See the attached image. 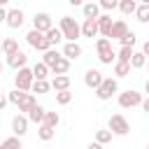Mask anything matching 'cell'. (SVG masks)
<instances>
[{"label": "cell", "instance_id": "obj_1", "mask_svg": "<svg viewBox=\"0 0 149 149\" xmlns=\"http://www.w3.org/2000/svg\"><path fill=\"white\" fill-rule=\"evenodd\" d=\"M58 28H61V33H63V40H68V42H77V40L81 37V26H79L72 16H61Z\"/></svg>", "mask_w": 149, "mask_h": 149}, {"label": "cell", "instance_id": "obj_2", "mask_svg": "<svg viewBox=\"0 0 149 149\" xmlns=\"http://www.w3.org/2000/svg\"><path fill=\"white\" fill-rule=\"evenodd\" d=\"M95 51H98V61H100L102 65H112V63H116V54H114L112 42H109L107 37H100V40L95 42Z\"/></svg>", "mask_w": 149, "mask_h": 149}, {"label": "cell", "instance_id": "obj_3", "mask_svg": "<svg viewBox=\"0 0 149 149\" xmlns=\"http://www.w3.org/2000/svg\"><path fill=\"white\" fill-rule=\"evenodd\" d=\"M107 130H112V135L123 137V135L130 133V123L126 121L123 114H112V116H109V123H107Z\"/></svg>", "mask_w": 149, "mask_h": 149}, {"label": "cell", "instance_id": "obj_4", "mask_svg": "<svg viewBox=\"0 0 149 149\" xmlns=\"http://www.w3.org/2000/svg\"><path fill=\"white\" fill-rule=\"evenodd\" d=\"M116 91H119V81H116V77H105V81H102L100 88L95 91V98H98V100H109Z\"/></svg>", "mask_w": 149, "mask_h": 149}, {"label": "cell", "instance_id": "obj_5", "mask_svg": "<svg viewBox=\"0 0 149 149\" xmlns=\"http://www.w3.org/2000/svg\"><path fill=\"white\" fill-rule=\"evenodd\" d=\"M142 93L140 91H135V88H128V91H123V93H119V107H123V109H128V107H137V105H142Z\"/></svg>", "mask_w": 149, "mask_h": 149}, {"label": "cell", "instance_id": "obj_6", "mask_svg": "<svg viewBox=\"0 0 149 149\" xmlns=\"http://www.w3.org/2000/svg\"><path fill=\"white\" fill-rule=\"evenodd\" d=\"M33 81H35V77H33V68H23V70H19V72H16V77H14L16 88H19V91H23V93L33 88Z\"/></svg>", "mask_w": 149, "mask_h": 149}, {"label": "cell", "instance_id": "obj_7", "mask_svg": "<svg viewBox=\"0 0 149 149\" xmlns=\"http://www.w3.org/2000/svg\"><path fill=\"white\" fill-rule=\"evenodd\" d=\"M26 42H28L33 49H37V51H44V54L51 49V44L47 42V35H44V33H37V30H30V33L26 35Z\"/></svg>", "mask_w": 149, "mask_h": 149}, {"label": "cell", "instance_id": "obj_8", "mask_svg": "<svg viewBox=\"0 0 149 149\" xmlns=\"http://www.w3.org/2000/svg\"><path fill=\"white\" fill-rule=\"evenodd\" d=\"M54 28V21H51V16L47 14V12H40V14H35V19H33V30H37V33H49Z\"/></svg>", "mask_w": 149, "mask_h": 149}, {"label": "cell", "instance_id": "obj_9", "mask_svg": "<svg viewBox=\"0 0 149 149\" xmlns=\"http://www.w3.org/2000/svg\"><path fill=\"white\" fill-rule=\"evenodd\" d=\"M105 81V77H102V72H98V70H86V74H84V84L88 86V88H93V91H98L100 88V84Z\"/></svg>", "mask_w": 149, "mask_h": 149}, {"label": "cell", "instance_id": "obj_10", "mask_svg": "<svg viewBox=\"0 0 149 149\" xmlns=\"http://www.w3.org/2000/svg\"><path fill=\"white\" fill-rule=\"evenodd\" d=\"M12 133H14L16 137H23V135L28 133V116H26V114H16V116L12 119Z\"/></svg>", "mask_w": 149, "mask_h": 149}, {"label": "cell", "instance_id": "obj_11", "mask_svg": "<svg viewBox=\"0 0 149 149\" xmlns=\"http://www.w3.org/2000/svg\"><path fill=\"white\" fill-rule=\"evenodd\" d=\"M9 28H21L23 26V12L19 9V7H14V9H7V21H5Z\"/></svg>", "mask_w": 149, "mask_h": 149}, {"label": "cell", "instance_id": "obj_12", "mask_svg": "<svg viewBox=\"0 0 149 149\" xmlns=\"http://www.w3.org/2000/svg\"><path fill=\"white\" fill-rule=\"evenodd\" d=\"M112 26H114L112 16H109V14H100V19H98V30H100V35H102V37H107V40H109Z\"/></svg>", "mask_w": 149, "mask_h": 149}, {"label": "cell", "instance_id": "obj_13", "mask_svg": "<svg viewBox=\"0 0 149 149\" xmlns=\"http://www.w3.org/2000/svg\"><path fill=\"white\" fill-rule=\"evenodd\" d=\"M26 63H28V56H26L23 51H16L14 56H9V58H7V65H9V68H14L16 72H19V70H23V68H26Z\"/></svg>", "mask_w": 149, "mask_h": 149}, {"label": "cell", "instance_id": "obj_14", "mask_svg": "<svg viewBox=\"0 0 149 149\" xmlns=\"http://www.w3.org/2000/svg\"><path fill=\"white\" fill-rule=\"evenodd\" d=\"M126 33H128L126 21H123V19H116V21H114V26H112V33H109V42H112V40H121Z\"/></svg>", "mask_w": 149, "mask_h": 149}, {"label": "cell", "instance_id": "obj_15", "mask_svg": "<svg viewBox=\"0 0 149 149\" xmlns=\"http://www.w3.org/2000/svg\"><path fill=\"white\" fill-rule=\"evenodd\" d=\"M63 56H65L68 61H77V58L81 56V47H79L77 42H65V47H63Z\"/></svg>", "mask_w": 149, "mask_h": 149}, {"label": "cell", "instance_id": "obj_16", "mask_svg": "<svg viewBox=\"0 0 149 149\" xmlns=\"http://www.w3.org/2000/svg\"><path fill=\"white\" fill-rule=\"evenodd\" d=\"M81 12H84V19H93V21L100 19V5H98V2H86V5H81Z\"/></svg>", "mask_w": 149, "mask_h": 149}, {"label": "cell", "instance_id": "obj_17", "mask_svg": "<svg viewBox=\"0 0 149 149\" xmlns=\"http://www.w3.org/2000/svg\"><path fill=\"white\" fill-rule=\"evenodd\" d=\"M81 35H84V37H95V35H100V30H98V21H93V19H84V23H81Z\"/></svg>", "mask_w": 149, "mask_h": 149}, {"label": "cell", "instance_id": "obj_18", "mask_svg": "<svg viewBox=\"0 0 149 149\" xmlns=\"http://www.w3.org/2000/svg\"><path fill=\"white\" fill-rule=\"evenodd\" d=\"M51 88H54L56 93H61V91H70V77H68V74L54 77V79H51Z\"/></svg>", "mask_w": 149, "mask_h": 149}, {"label": "cell", "instance_id": "obj_19", "mask_svg": "<svg viewBox=\"0 0 149 149\" xmlns=\"http://www.w3.org/2000/svg\"><path fill=\"white\" fill-rule=\"evenodd\" d=\"M35 107H37V100H35V95H33V93H26V98H23V100H21V105H19V112H23V114L28 116V114H30Z\"/></svg>", "mask_w": 149, "mask_h": 149}, {"label": "cell", "instance_id": "obj_20", "mask_svg": "<svg viewBox=\"0 0 149 149\" xmlns=\"http://www.w3.org/2000/svg\"><path fill=\"white\" fill-rule=\"evenodd\" d=\"M16 51H21L19 49V42L14 40V37H7V40H2V54L9 58V56H14Z\"/></svg>", "mask_w": 149, "mask_h": 149}, {"label": "cell", "instance_id": "obj_21", "mask_svg": "<svg viewBox=\"0 0 149 149\" xmlns=\"http://www.w3.org/2000/svg\"><path fill=\"white\" fill-rule=\"evenodd\" d=\"M49 72H51V70H49V68H47V65H44L42 61L33 65V77H35L37 81H47V77H49Z\"/></svg>", "mask_w": 149, "mask_h": 149}, {"label": "cell", "instance_id": "obj_22", "mask_svg": "<svg viewBox=\"0 0 149 149\" xmlns=\"http://www.w3.org/2000/svg\"><path fill=\"white\" fill-rule=\"evenodd\" d=\"M68 70H70V61H68L65 56H61V58L56 61V65L51 68V72H54L56 77H61V74H68Z\"/></svg>", "mask_w": 149, "mask_h": 149}, {"label": "cell", "instance_id": "obj_23", "mask_svg": "<svg viewBox=\"0 0 149 149\" xmlns=\"http://www.w3.org/2000/svg\"><path fill=\"white\" fill-rule=\"evenodd\" d=\"M44 116H47V112H44V107H35L30 114H28V121H33V123H37V126H42L44 123Z\"/></svg>", "mask_w": 149, "mask_h": 149}, {"label": "cell", "instance_id": "obj_24", "mask_svg": "<svg viewBox=\"0 0 149 149\" xmlns=\"http://www.w3.org/2000/svg\"><path fill=\"white\" fill-rule=\"evenodd\" d=\"M61 56H63V54H58V51H56V49H49V51H47V54H44V58H42V63H44V65H47V68H49V70H51V68H54V65H56V61H58V58H61Z\"/></svg>", "mask_w": 149, "mask_h": 149}, {"label": "cell", "instance_id": "obj_25", "mask_svg": "<svg viewBox=\"0 0 149 149\" xmlns=\"http://www.w3.org/2000/svg\"><path fill=\"white\" fill-rule=\"evenodd\" d=\"M0 149H23V144H21V137L12 135V137L2 140V142H0Z\"/></svg>", "mask_w": 149, "mask_h": 149}, {"label": "cell", "instance_id": "obj_26", "mask_svg": "<svg viewBox=\"0 0 149 149\" xmlns=\"http://www.w3.org/2000/svg\"><path fill=\"white\" fill-rule=\"evenodd\" d=\"M119 9H121V14H126V16H128V14H135V12H137V2H135V0H121V2H119Z\"/></svg>", "mask_w": 149, "mask_h": 149}, {"label": "cell", "instance_id": "obj_27", "mask_svg": "<svg viewBox=\"0 0 149 149\" xmlns=\"http://www.w3.org/2000/svg\"><path fill=\"white\" fill-rule=\"evenodd\" d=\"M144 65H147V56H144L142 51H135L133 58H130V68H133V70H140V68H144Z\"/></svg>", "mask_w": 149, "mask_h": 149}, {"label": "cell", "instance_id": "obj_28", "mask_svg": "<svg viewBox=\"0 0 149 149\" xmlns=\"http://www.w3.org/2000/svg\"><path fill=\"white\" fill-rule=\"evenodd\" d=\"M135 16H137V21H140V23H149V2H142V5H137V12H135Z\"/></svg>", "mask_w": 149, "mask_h": 149}, {"label": "cell", "instance_id": "obj_29", "mask_svg": "<svg viewBox=\"0 0 149 149\" xmlns=\"http://www.w3.org/2000/svg\"><path fill=\"white\" fill-rule=\"evenodd\" d=\"M133 47H121L119 51H116V61H121V63H130V58H133Z\"/></svg>", "mask_w": 149, "mask_h": 149}, {"label": "cell", "instance_id": "obj_30", "mask_svg": "<svg viewBox=\"0 0 149 149\" xmlns=\"http://www.w3.org/2000/svg\"><path fill=\"white\" fill-rule=\"evenodd\" d=\"M54 133H56V130H54V128H49L47 123H42V126L37 128V137H40L42 142H49V140L54 137Z\"/></svg>", "mask_w": 149, "mask_h": 149}, {"label": "cell", "instance_id": "obj_31", "mask_svg": "<svg viewBox=\"0 0 149 149\" xmlns=\"http://www.w3.org/2000/svg\"><path fill=\"white\" fill-rule=\"evenodd\" d=\"M114 74H116V77H128V74H130V63L116 61V63H114Z\"/></svg>", "mask_w": 149, "mask_h": 149}, {"label": "cell", "instance_id": "obj_32", "mask_svg": "<svg viewBox=\"0 0 149 149\" xmlns=\"http://www.w3.org/2000/svg\"><path fill=\"white\" fill-rule=\"evenodd\" d=\"M61 40H63V33H61V28H51V30L47 33V42H49L51 47H54V44H58Z\"/></svg>", "mask_w": 149, "mask_h": 149}, {"label": "cell", "instance_id": "obj_33", "mask_svg": "<svg viewBox=\"0 0 149 149\" xmlns=\"http://www.w3.org/2000/svg\"><path fill=\"white\" fill-rule=\"evenodd\" d=\"M23 98H26V93H23V91H19V88H14V91H9V93H7V100H9L12 105H16V107L21 105V100H23Z\"/></svg>", "mask_w": 149, "mask_h": 149}, {"label": "cell", "instance_id": "obj_34", "mask_svg": "<svg viewBox=\"0 0 149 149\" xmlns=\"http://www.w3.org/2000/svg\"><path fill=\"white\" fill-rule=\"evenodd\" d=\"M44 123H47L49 128H54V130H56V126L61 123V114H58V112H47V116H44Z\"/></svg>", "mask_w": 149, "mask_h": 149}, {"label": "cell", "instance_id": "obj_35", "mask_svg": "<svg viewBox=\"0 0 149 149\" xmlns=\"http://www.w3.org/2000/svg\"><path fill=\"white\" fill-rule=\"evenodd\" d=\"M95 142H98V144L112 142V130H95Z\"/></svg>", "mask_w": 149, "mask_h": 149}, {"label": "cell", "instance_id": "obj_36", "mask_svg": "<svg viewBox=\"0 0 149 149\" xmlns=\"http://www.w3.org/2000/svg\"><path fill=\"white\" fill-rule=\"evenodd\" d=\"M119 42H121V47H133V44L137 42V35H135L133 30H128V33H126V35H123Z\"/></svg>", "mask_w": 149, "mask_h": 149}, {"label": "cell", "instance_id": "obj_37", "mask_svg": "<svg viewBox=\"0 0 149 149\" xmlns=\"http://www.w3.org/2000/svg\"><path fill=\"white\" fill-rule=\"evenodd\" d=\"M49 88H51V84H49V81H37V79H35L30 91H35V93H47Z\"/></svg>", "mask_w": 149, "mask_h": 149}, {"label": "cell", "instance_id": "obj_38", "mask_svg": "<svg viewBox=\"0 0 149 149\" xmlns=\"http://www.w3.org/2000/svg\"><path fill=\"white\" fill-rule=\"evenodd\" d=\"M98 5H100V9H105V12H114V9L119 7V2H116V0H100Z\"/></svg>", "mask_w": 149, "mask_h": 149}, {"label": "cell", "instance_id": "obj_39", "mask_svg": "<svg viewBox=\"0 0 149 149\" xmlns=\"http://www.w3.org/2000/svg\"><path fill=\"white\" fill-rule=\"evenodd\" d=\"M70 100H72V93H70V91H61V93H56V102H58V105H68Z\"/></svg>", "mask_w": 149, "mask_h": 149}, {"label": "cell", "instance_id": "obj_40", "mask_svg": "<svg viewBox=\"0 0 149 149\" xmlns=\"http://www.w3.org/2000/svg\"><path fill=\"white\" fill-rule=\"evenodd\" d=\"M7 102H9V100H7V95H2V93H0V112L5 109V105H7Z\"/></svg>", "mask_w": 149, "mask_h": 149}, {"label": "cell", "instance_id": "obj_41", "mask_svg": "<svg viewBox=\"0 0 149 149\" xmlns=\"http://www.w3.org/2000/svg\"><path fill=\"white\" fill-rule=\"evenodd\" d=\"M5 21H7V9L0 7V23H5Z\"/></svg>", "mask_w": 149, "mask_h": 149}, {"label": "cell", "instance_id": "obj_42", "mask_svg": "<svg viewBox=\"0 0 149 149\" xmlns=\"http://www.w3.org/2000/svg\"><path fill=\"white\" fill-rule=\"evenodd\" d=\"M142 109H144V112H147V114H149V95H147V98H144V100H142Z\"/></svg>", "mask_w": 149, "mask_h": 149}, {"label": "cell", "instance_id": "obj_43", "mask_svg": "<svg viewBox=\"0 0 149 149\" xmlns=\"http://www.w3.org/2000/svg\"><path fill=\"white\" fill-rule=\"evenodd\" d=\"M142 54H144V56H149V40L142 44Z\"/></svg>", "mask_w": 149, "mask_h": 149}, {"label": "cell", "instance_id": "obj_44", "mask_svg": "<svg viewBox=\"0 0 149 149\" xmlns=\"http://www.w3.org/2000/svg\"><path fill=\"white\" fill-rule=\"evenodd\" d=\"M86 149H102V144H98V142H91Z\"/></svg>", "mask_w": 149, "mask_h": 149}, {"label": "cell", "instance_id": "obj_45", "mask_svg": "<svg viewBox=\"0 0 149 149\" xmlns=\"http://www.w3.org/2000/svg\"><path fill=\"white\" fill-rule=\"evenodd\" d=\"M144 93H147V95H149V79H147V81H144Z\"/></svg>", "mask_w": 149, "mask_h": 149}, {"label": "cell", "instance_id": "obj_46", "mask_svg": "<svg viewBox=\"0 0 149 149\" xmlns=\"http://www.w3.org/2000/svg\"><path fill=\"white\" fill-rule=\"evenodd\" d=\"M2 70H5V63H2V61H0V74H2Z\"/></svg>", "mask_w": 149, "mask_h": 149}, {"label": "cell", "instance_id": "obj_47", "mask_svg": "<svg viewBox=\"0 0 149 149\" xmlns=\"http://www.w3.org/2000/svg\"><path fill=\"white\" fill-rule=\"evenodd\" d=\"M0 54H2V42H0Z\"/></svg>", "mask_w": 149, "mask_h": 149}, {"label": "cell", "instance_id": "obj_48", "mask_svg": "<svg viewBox=\"0 0 149 149\" xmlns=\"http://www.w3.org/2000/svg\"><path fill=\"white\" fill-rule=\"evenodd\" d=\"M147 68H149V63H147Z\"/></svg>", "mask_w": 149, "mask_h": 149}, {"label": "cell", "instance_id": "obj_49", "mask_svg": "<svg viewBox=\"0 0 149 149\" xmlns=\"http://www.w3.org/2000/svg\"><path fill=\"white\" fill-rule=\"evenodd\" d=\"M147 149H149V144H147Z\"/></svg>", "mask_w": 149, "mask_h": 149}]
</instances>
